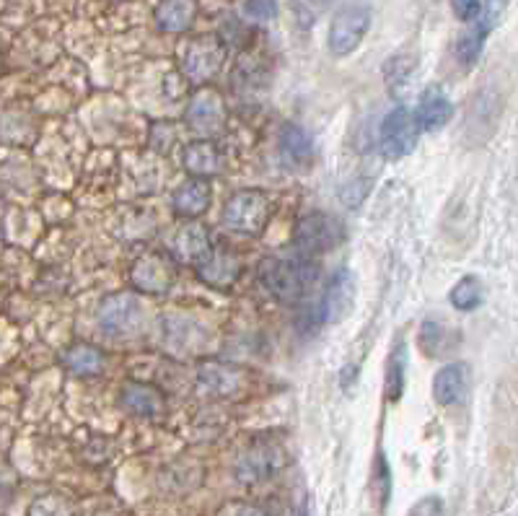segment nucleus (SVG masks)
<instances>
[{"label": "nucleus", "mask_w": 518, "mask_h": 516, "mask_svg": "<svg viewBox=\"0 0 518 516\" xmlns=\"http://www.w3.org/2000/svg\"><path fill=\"white\" fill-rule=\"evenodd\" d=\"M451 8L459 21H474L482 13V0H451Z\"/></svg>", "instance_id": "nucleus-32"}, {"label": "nucleus", "mask_w": 518, "mask_h": 516, "mask_svg": "<svg viewBox=\"0 0 518 516\" xmlns=\"http://www.w3.org/2000/svg\"><path fill=\"white\" fill-rule=\"evenodd\" d=\"M298 516H311V514H309V509H306V506H301V509H298Z\"/></svg>", "instance_id": "nucleus-35"}, {"label": "nucleus", "mask_w": 518, "mask_h": 516, "mask_svg": "<svg viewBox=\"0 0 518 516\" xmlns=\"http://www.w3.org/2000/svg\"><path fill=\"white\" fill-rule=\"evenodd\" d=\"M244 16L252 21H259V24H265V21H272L278 16V3H275V0H247V3H244Z\"/></svg>", "instance_id": "nucleus-31"}, {"label": "nucleus", "mask_w": 518, "mask_h": 516, "mask_svg": "<svg viewBox=\"0 0 518 516\" xmlns=\"http://www.w3.org/2000/svg\"><path fill=\"white\" fill-rule=\"evenodd\" d=\"M456 338H459L456 332H451L449 327L443 325V322H436V319H428L420 327V348L430 358L443 356L446 351H451L456 345Z\"/></svg>", "instance_id": "nucleus-23"}, {"label": "nucleus", "mask_w": 518, "mask_h": 516, "mask_svg": "<svg viewBox=\"0 0 518 516\" xmlns=\"http://www.w3.org/2000/svg\"><path fill=\"white\" fill-rule=\"evenodd\" d=\"M29 516H76L73 504L60 493H45V496L34 498L29 506Z\"/></svg>", "instance_id": "nucleus-28"}, {"label": "nucleus", "mask_w": 518, "mask_h": 516, "mask_svg": "<svg viewBox=\"0 0 518 516\" xmlns=\"http://www.w3.org/2000/svg\"><path fill=\"white\" fill-rule=\"evenodd\" d=\"M355 296H358V286H355V275L348 268L337 270L327 283L324 291L322 314L327 322H345L355 309Z\"/></svg>", "instance_id": "nucleus-10"}, {"label": "nucleus", "mask_w": 518, "mask_h": 516, "mask_svg": "<svg viewBox=\"0 0 518 516\" xmlns=\"http://www.w3.org/2000/svg\"><path fill=\"white\" fill-rule=\"evenodd\" d=\"M213 203V187L208 179L192 177L184 185L177 187L174 198H171V208L182 218H200Z\"/></svg>", "instance_id": "nucleus-14"}, {"label": "nucleus", "mask_w": 518, "mask_h": 516, "mask_svg": "<svg viewBox=\"0 0 518 516\" xmlns=\"http://www.w3.org/2000/svg\"><path fill=\"white\" fill-rule=\"evenodd\" d=\"M239 516H270L267 511L257 509V506H247V509H241Z\"/></svg>", "instance_id": "nucleus-34"}, {"label": "nucleus", "mask_w": 518, "mask_h": 516, "mask_svg": "<svg viewBox=\"0 0 518 516\" xmlns=\"http://www.w3.org/2000/svg\"><path fill=\"white\" fill-rule=\"evenodd\" d=\"M487 32H490V21H487V24H482V29L477 26V29H472V32H467L462 39H459V45H456V55H459V60H462L467 68H469V65L477 63V58H480Z\"/></svg>", "instance_id": "nucleus-27"}, {"label": "nucleus", "mask_w": 518, "mask_h": 516, "mask_svg": "<svg viewBox=\"0 0 518 516\" xmlns=\"http://www.w3.org/2000/svg\"><path fill=\"white\" fill-rule=\"evenodd\" d=\"M345 239V226L340 218L329 216V213H309L298 221L293 244L304 257L322 255L335 249Z\"/></svg>", "instance_id": "nucleus-4"}, {"label": "nucleus", "mask_w": 518, "mask_h": 516, "mask_svg": "<svg viewBox=\"0 0 518 516\" xmlns=\"http://www.w3.org/2000/svg\"><path fill=\"white\" fill-rule=\"evenodd\" d=\"M417 138H420V128H417L415 115H412L407 107L392 109L389 115L381 122V153H384L389 161H399L410 156L417 146Z\"/></svg>", "instance_id": "nucleus-6"}, {"label": "nucleus", "mask_w": 518, "mask_h": 516, "mask_svg": "<svg viewBox=\"0 0 518 516\" xmlns=\"http://www.w3.org/2000/svg\"><path fill=\"white\" fill-rule=\"evenodd\" d=\"M197 3L195 0H161L156 6V24L161 32L179 34L187 32L195 24Z\"/></svg>", "instance_id": "nucleus-18"}, {"label": "nucleus", "mask_w": 518, "mask_h": 516, "mask_svg": "<svg viewBox=\"0 0 518 516\" xmlns=\"http://www.w3.org/2000/svg\"><path fill=\"white\" fill-rule=\"evenodd\" d=\"M174 265L161 255L140 257L133 265V286L148 296H164L174 286Z\"/></svg>", "instance_id": "nucleus-12"}, {"label": "nucleus", "mask_w": 518, "mask_h": 516, "mask_svg": "<svg viewBox=\"0 0 518 516\" xmlns=\"http://www.w3.org/2000/svg\"><path fill=\"white\" fill-rule=\"evenodd\" d=\"M285 467V454L278 444H254L236 462V478L241 483H262Z\"/></svg>", "instance_id": "nucleus-8"}, {"label": "nucleus", "mask_w": 518, "mask_h": 516, "mask_svg": "<svg viewBox=\"0 0 518 516\" xmlns=\"http://www.w3.org/2000/svg\"><path fill=\"white\" fill-rule=\"evenodd\" d=\"M371 192V179H350L348 185H342L340 190V200L348 208H355L366 200V195Z\"/></svg>", "instance_id": "nucleus-30"}, {"label": "nucleus", "mask_w": 518, "mask_h": 516, "mask_svg": "<svg viewBox=\"0 0 518 516\" xmlns=\"http://www.w3.org/2000/svg\"><path fill=\"white\" fill-rule=\"evenodd\" d=\"M259 283L278 301H301L319 278V268L309 257H265L259 262Z\"/></svg>", "instance_id": "nucleus-1"}, {"label": "nucleus", "mask_w": 518, "mask_h": 516, "mask_svg": "<svg viewBox=\"0 0 518 516\" xmlns=\"http://www.w3.org/2000/svg\"><path fill=\"white\" fill-rule=\"evenodd\" d=\"M371 29V6L368 3H348L335 13L329 24V52L337 58H345L361 47L363 37Z\"/></svg>", "instance_id": "nucleus-2"}, {"label": "nucleus", "mask_w": 518, "mask_h": 516, "mask_svg": "<svg viewBox=\"0 0 518 516\" xmlns=\"http://www.w3.org/2000/svg\"><path fill=\"white\" fill-rule=\"evenodd\" d=\"M161 402H164V395L153 384L127 382L122 389V408L138 418H153L161 410Z\"/></svg>", "instance_id": "nucleus-19"}, {"label": "nucleus", "mask_w": 518, "mask_h": 516, "mask_svg": "<svg viewBox=\"0 0 518 516\" xmlns=\"http://www.w3.org/2000/svg\"><path fill=\"white\" fill-rule=\"evenodd\" d=\"M161 335H164L166 351L179 358L197 356L210 345V332L200 322L190 317H179V314H166L161 319Z\"/></svg>", "instance_id": "nucleus-7"}, {"label": "nucleus", "mask_w": 518, "mask_h": 516, "mask_svg": "<svg viewBox=\"0 0 518 516\" xmlns=\"http://www.w3.org/2000/svg\"><path fill=\"white\" fill-rule=\"evenodd\" d=\"M405 369H407V351H405V343H399L392 351V356H389V364H386L384 397L389 402H397L399 397H402V389H405Z\"/></svg>", "instance_id": "nucleus-25"}, {"label": "nucleus", "mask_w": 518, "mask_h": 516, "mask_svg": "<svg viewBox=\"0 0 518 516\" xmlns=\"http://www.w3.org/2000/svg\"><path fill=\"white\" fill-rule=\"evenodd\" d=\"M171 249H174L177 260L190 262V265L197 268V265L213 252V242H210V234L205 226H200V223H187V226H182V229L177 231Z\"/></svg>", "instance_id": "nucleus-16"}, {"label": "nucleus", "mask_w": 518, "mask_h": 516, "mask_svg": "<svg viewBox=\"0 0 518 516\" xmlns=\"http://www.w3.org/2000/svg\"><path fill=\"white\" fill-rule=\"evenodd\" d=\"M200 387L213 397H228L234 395L236 389L241 384V374L234 369V366H226V364H203L200 366Z\"/></svg>", "instance_id": "nucleus-21"}, {"label": "nucleus", "mask_w": 518, "mask_h": 516, "mask_svg": "<svg viewBox=\"0 0 518 516\" xmlns=\"http://www.w3.org/2000/svg\"><path fill=\"white\" fill-rule=\"evenodd\" d=\"M223 58H226V50L215 37H200L195 39L187 50V58H184V71L187 78L195 83H205L208 78H213L215 73L221 71Z\"/></svg>", "instance_id": "nucleus-11"}, {"label": "nucleus", "mask_w": 518, "mask_h": 516, "mask_svg": "<svg viewBox=\"0 0 518 516\" xmlns=\"http://www.w3.org/2000/svg\"><path fill=\"white\" fill-rule=\"evenodd\" d=\"M270 208H272L270 198H267L262 190L236 192L234 198L226 203L223 223H226L231 231L257 236L259 231L265 229L267 221H270Z\"/></svg>", "instance_id": "nucleus-3"}, {"label": "nucleus", "mask_w": 518, "mask_h": 516, "mask_svg": "<svg viewBox=\"0 0 518 516\" xmlns=\"http://www.w3.org/2000/svg\"><path fill=\"white\" fill-rule=\"evenodd\" d=\"M99 330L109 338H133L135 332L143 327V304L135 296L117 294L109 296L99 304Z\"/></svg>", "instance_id": "nucleus-5"}, {"label": "nucleus", "mask_w": 518, "mask_h": 516, "mask_svg": "<svg viewBox=\"0 0 518 516\" xmlns=\"http://www.w3.org/2000/svg\"><path fill=\"white\" fill-rule=\"evenodd\" d=\"M280 159L291 172L306 174L314 166V138L301 125H285L280 133Z\"/></svg>", "instance_id": "nucleus-13"}, {"label": "nucleus", "mask_w": 518, "mask_h": 516, "mask_svg": "<svg viewBox=\"0 0 518 516\" xmlns=\"http://www.w3.org/2000/svg\"><path fill=\"white\" fill-rule=\"evenodd\" d=\"M187 125L195 133H218L226 125V104H223V96L215 89L195 91L190 99V107H187Z\"/></svg>", "instance_id": "nucleus-9"}, {"label": "nucleus", "mask_w": 518, "mask_h": 516, "mask_svg": "<svg viewBox=\"0 0 518 516\" xmlns=\"http://www.w3.org/2000/svg\"><path fill=\"white\" fill-rule=\"evenodd\" d=\"M482 304V281L477 275H464L462 281L451 288V306L459 312H472Z\"/></svg>", "instance_id": "nucleus-26"}, {"label": "nucleus", "mask_w": 518, "mask_h": 516, "mask_svg": "<svg viewBox=\"0 0 518 516\" xmlns=\"http://www.w3.org/2000/svg\"><path fill=\"white\" fill-rule=\"evenodd\" d=\"M0 68H3V60H0Z\"/></svg>", "instance_id": "nucleus-36"}, {"label": "nucleus", "mask_w": 518, "mask_h": 516, "mask_svg": "<svg viewBox=\"0 0 518 516\" xmlns=\"http://www.w3.org/2000/svg\"><path fill=\"white\" fill-rule=\"evenodd\" d=\"M415 115L417 128L420 130H441L443 125H449V120L454 117V104L446 99L441 89L430 86L423 96H420V104H417Z\"/></svg>", "instance_id": "nucleus-17"}, {"label": "nucleus", "mask_w": 518, "mask_h": 516, "mask_svg": "<svg viewBox=\"0 0 518 516\" xmlns=\"http://www.w3.org/2000/svg\"><path fill=\"white\" fill-rule=\"evenodd\" d=\"M184 169L192 174V177L208 179L213 174H218L221 169V153L215 148L213 141H192L190 146L184 148Z\"/></svg>", "instance_id": "nucleus-20"}, {"label": "nucleus", "mask_w": 518, "mask_h": 516, "mask_svg": "<svg viewBox=\"0 0 518 516\" xmlns=\"http://www.w3.org/2000/svg\"><path fill=\"white\" fill-rule=\"evenodd\" d=\"M443 511V501L441 498H423L420 504L412 506V511L407 516H441Z\"/></svg>", "instance_id": "nucleus-33"}, {"label": "nucleus", "mask_w": 518, "mask_h": 516, "mask_svg": "<svg viewBox=\"0 0 518 516\" xmlns=\"http://www.w3.org/2000/svg\"><path fill=\"white\" fill-rule=\"evenodd\" d=\"M200 281L213 288H231L241 275V260L234 252H210L200 265H197Z\"/></svg>", "instance_id": "nucleus-15"}, {"label": "nucleus", "mask_w": 518, "mask_h": 516, "mask_svg": "<svg viewBox=\"0 0 518 516\" xmlns=\"http://www.w3.org/2000/svg\"><path fill=\"white\" fill-rule=\"evenodd\" d=\"M63 361L76 376H94L104 369V353L89 343L73 345Z\"/></svg>", "instance_id": "nucleus-24"}, {"label": "nucleus", "mask_w": 518, "mask_h": 516, "mask_svg": "<svg viewBox=\"0 0 518 516\" xmlns=\"http://www.w3.org/2000/svg\"><path fill=\"white\" fill-rule=\"evenodd\" d=\"M412 68H415V58H410V55H397V58L389 60L384 68L386 83H389V86H402V83L412 76Z\"/></svg>", "instance_id": "nucleus-29"}, {"label": "nucleus", "mask_w": 518, "mask_h": 516, "mask_svg": "<svg viewBox=\"0 0 518 516\" xmlns=\"http://www.w3.org/2000/svg\"><path fill=\"white\" fill-rule=\"evenodd\" d=\"M464 387H467V366L446 364L433 379V397L438 405H454L464 395Z\"/></svg>", "instance_id": "nucleus-22"}]
</instances>
